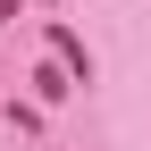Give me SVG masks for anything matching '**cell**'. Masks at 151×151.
Here are the masks:
<instances>
[{"label":"cell","instance_id":"cell-1","mask_svg":"<svg viewBox=\"0 0 151 151\" xmlns=\"http://www.w3.org/2000/svg\"><path fill=\"white\" fill-rule=\"evenodd\" d=\"M50 50H59V67L76 76V84H92V50H84V34H67V25H50Z\"/></svg>","mask_w":151,"mask_h":151},{"label":"cell","instance_id":"cell-2","mask_svg":"<svg viewBox=\"0 0 151 151\" xmlns=\"http://www.w3.org/2000/svg\"><path fill=\"white\" fill-rule=\"evenodd\" d=\"M67 92H76V76H67L59 59H50V67H34V101H67Z\"/></svg>","mask_w":151,"mask_h":151},{"label":"cell","instance_id":"cell-3","mask_svg":"<svg viewBox=\"0 0 151 151\" xmlns=\"http://www.w3.org/2000/svg\"><path fill=\"white\" fill-rule=\"evenodd\" d=\"M17 9H25V0H0V25H17Z\"/></svg>","mask_w":151,"mask_h":151}]
</instances>
